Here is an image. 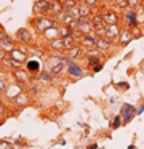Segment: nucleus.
<instances>
[{
	"mask_svg": "<svg viewBox=\"0 0 144 149\" xmlns=\"http://www.w3.org/2000/svg\"><path fill=\"white\" fill-rule=\"evenodd\" d=\"M3 58H6V50H3L0 47V59H3Z\"/></svg>",
	"mask_w": 144,
	"mask_h": 149,
	"instance_id": "nucleus-34",
	"label": "nucleus"
},
{
	"mask_svg": "<svg viewBox=\"0 0 144 149\" xmlns=\"http://www.w3.org/2000/svg\"><path fill=\"white\" fill-rule=\"evenodd\" d=\"M40 68H42V64L37 59H27V61H26V69H27V72L37 74V72L40 71Z\"/></svg>",
	"mask_w": 144,
	"mask_h": 149,
	"instance_id": "nucleus-19",
	"label": "nucleus"
},
{
	"mask_svg": "<svg viewBox=\"0 0 144 149\" xmlns=\"http://www.w3.org/2000/svg\"><path fill=\"white\" fill-rule=\"evenodd\" d=\"M10 56H11L13 59H16V61H19V63H24L26 58H27V52H26L24 48H13L11 52H10Z\"/></svg>",
	"mask_w": 144,
	"mask_h": 149,
	"instance_id": "nucleus-17",
	"label": "nucleus"
},
{
	"mask_svg": "<svg viewBox=\"0 0 144 149\" xmlns=\"http://www.w3.org/2000/svg\"><path fill=\"white\" fill-rule=\"evenodd\" d=\"M143 10H144V3H143Z\"/></svg>",
	"mask_w": 144,
	"mask_h": 149,
	"instance_id": "nucleus-40",
	"label": "nucleus"
},
{
	"mask_svg": "<svg viewBox=\"0 0 144 149\" xmlns=\"http://www.w3.org/2000/svg\"><path fill=\"white\" fill-rule=\"evenodd\" d=\"M67 56H69L70 59H80V58L85 56V52H83L82 47H75V45H74L72 48L67 50Z\"/></svg>",
	"mask_w": 144,
	"mask_h": 149,
	"instance_id": "nucleus-18",
	"label": "nucleus"
},
{
	"mask_svg": "<svg viewBox=\"0 0 144 149\" xmlns=\"http://www.w3.org/2000/svg\"><path fill=\"white\" fill-rule=\"evenodd\" d=\"M67 74L72 75V77H82V75H85V69L80 68L74 59H69V63H67Z\"/></svg>",
	"mask_w": 144,
	"mask_h": 149,
	"instance_id": "nucleus-8",
	"label": "nucleus"
},
{
	"mask_svg": "<svg viewBox=\"0 0 144 149\" xmlns=\"http://www.w3.org/2000/svg\"><path fill=\"white\" fill-rule=\"evenodd\" d=\"M91 21H93V26H95V32H96V31H102V29L107 27V24H106L104 19H102L101 13H93Z\"/></svg>",
	"mask_w": 144,
	"mask_h": 149,
	"instance_id": "nucleus-13",
	"label": "nucleus"
},
{
	"mask_svg": "<svg viewBox=\"0 0 144 149\" xmlns=\"http://www.w3.org/2000/svg\"><path fill=\"white\" fill-rule=\"evenodd\" d=\"M115 87H117V88H122V91H125V90H128V88H130V85H128L127 82H120V84H117Z\"/></svg>",
	"mask_w": 144,
	"mask_h": 149,
	"instance_id": "nucleus-33",
	"label": "nucleus"
},
{
	"mask_svg": "<svg viewBox=\"0 0 144 149\" xmlns=\"http://www.w3.org/2000/svg\"><path fill=\"white\" fill-rule=\"evenodd\" d=\"M114 47V40L107 39V37H98V43H96V48L99 52H109V50Z\"/></svg>",
	"mask_w": 144,
	"mask_h": 149,
	"instance_id": "nucleus-10",
	"label": "nucleus"
},
{
	"mask_svg": "<svg viewBox=\"0 0 144 149\" xmlns=\"http://www.w3.org/2000/svg\"><path fill=\"white\" fill-rule=\"evenodd\" d=\"M131 34H133V39H138V37L141 36V29H139V26H136V27H131Z\"/></svg>",
	"mask_w": 144,
	"mask_h": 149,
	"instance_id": "nucleus-28",
	"label": "nucleus"
},
{
	"mask_svg": "<svg viewBox=\"0 0 144 149\" xmlns=\"http://www.w3.org/2000/svg\"><path fill=\"white\" fill-rule=\"evenodd\" d=\"M80 43L83 47H88V48H96V43H98V36L95 32L91 34H83L80 36Z\"/></svg>",
	"mask_w": 144,
	"mask_h": 149,
	"instance_id": "nucleus-7",
	"label": "nucleus"
},
{
	"mask_svg": "<svg viewBox=\"0 0 144 149\" xmlns=\"http://www.w3.org/2000/svg\"><path fill=\"white\" fill-rule=\"evenodd\" d=\"M88 149H98V144H90Z\"/></svg>",
	"mask_w": 144,
	"mask_h": 149,
	"instance_id": "nucleus-37",
	"label": "nucleus"
},
{
	"mask_svg": "<svg viewBox=\"0 0 144 149\" xmlns=\"http://www.w3.org/2000/svg\"><path fill=\"white\" fill-rule=\"evenodd\" d=\"M77 32H80L83 36V34H91L95 32V26H93V21L91 18H80V19H77V27H75Z\"/></svg>",
	"mask_w": 144,
	"mask_h": 149,
	"instance_id": "nucleus-4",
	"label": "nucleus"
},
{
	"mask_svg": "<svg viewBox=\"0 0 144 149\" xmlns=\"http://www.w3.org/2000/svg\"><path fill=\"white\" fill-rule=\"evenodd\" d=\"M128 2H130L131 8H136V7H141V5H143V0H128Z\"/></svg>",
	"mask_w": 144,
	"mask_h": 149,
	"instance_id": "nucleus-29",
	"label": "nucleus"
},
{
	"mask_svg": "<svg viewBox=\"0 0 144 149\" xmlns=\"http://www.w3.org/2000/svg\"><path fill=\"white\" fill-rule=\"evenodd\" d=\"M82 3H85L86 7H90L93 10V8H98V0H82Z\"/></svg>",
	"mask_w": 144,
	"mask_h": 149,
	"instance_id": "nucleus-27",
	"label": "nucleus"
},
{
	"mask_svg": "<svg viewBox=\"0 0 144 149\" xmlns=\"http://www.w3.org/2000/svg\"><path fill=\"white\" fill-rule=\"evenodd\" d=\"M123 18L127 19V27H128V29L136 27L138 24H139V23H138V11L134 10V8H131V10H125Z\"/></svg>",
	"mask_w": 144,
	"mask_h": 149,
	"instance_id": "nucleus-5",
	"label": "nucleus"
},
{
	"mask_svg": "<svg viewBox=\"0 0 144 149\" xmlns=\"http://www.w3.org/2000/svg\"><path fill=\"white\" fill-rule=\"evenodd\" d=\"M77 5H79L77 0H63V7H64V10H66V11L72 10L74 7H77Z\"/></svg>",
	"mask_w": 144,
	"mask_h": 149,
	"instance_id": "nucleus-22",
	"label": "nucleus"
},
{
	"mask_svg": "<svg viewBox=\"0 0 144 149\" xmlns=\"http://www.w3.org/2000/svg\"><path fill=\"white\" fill-rule=\"evenodd\" d=\"M69 56H53L47 61V72H50L51 75H59L61 72H64L67 63H69Z\"/></svg>",
	"mask_w": 144,
	"mask_h": 149,
	"instance_id": "nucleus-1",
	"label": "nucleus"
},
{
	"mask_svg": "<svg viewBox=\"0 0 144 149\" xmlns=\"http://www.w3.org/2000/svg\"><path fill=\"white\" fill-rule=\"evenodd\" d=\"M130 40H133V34H131V29H122L120 31V36H118V45L125 47Z\"/></svg>",
	"mask_w": 144,
	"mask_h": 149,
	"instance_id": "nucleus-16",
	"label": "nucleus"
},
{
	"mask_svg": "<svg viewBox=\"0 0 144 149\" xmlns=\"http://www.w3.org/2000/svg\"><path fill=\"white\" fill-rule=\"evenodd\" d=\"M64 11V7H63V0H51L50 2V11L48 13L53 15V16H58L59 13Z\"/></svg>",
	"mask_w": 144,
	"mask_h": 149,
	"instance_id": "nucleus-14",
	"label": "nucleus"
},
{
	"mask_svg": "<svg viewBox=\"0 0 144 149\" xmlns=\"http://www.w3.org/2000/svg\"><path fill=\"white\" fill-rule=\"evenodd\" d=\"M0 47H2L3 50H6V52H11V50L15 48V40H13L8 34L3 32V31H0Z\"/></svg>",
	"mask_w": 144,
	"mask_h": 149,
	"instance_id": "nucleus-9",
	"label": "nucleus"
},
{
	"mask_svg": "<svg viewBox=\"0 0 144 149\" xmlns=\"http://www.w3.org/2000/svg\"><path fill=\"white\" fill-rule=\"evenodd\" d=\"M88 64H90V68H95V66H98V64H101V58H99L98 55H95V56H88Z\"/></svg>",
	"mask_w": 144,
	"mask_h": 149,
	"instance_id": "nucleus-23",
	"label": "nucleus"
},
{
	"mask_svg": "<svg viewBox=\"0 0 144 149\" xmlns=\"http://www.w3.org/2000/svg\"><path fill=\"white\" fill-rule=\"evenodd\" d=\"M63 40H64V50H69L74 47V37H66Z\"/></svg>",
	"mask_w": 144,
	"mask_h": 149,
	"instance_id": "nucleus-26",
	"label": "nucleus"
},
{
	"mask_svg": "<svg viewBox=\"0 0 144 149\" xmlns=\"http://www.w3.org/2000/svg\"><path fill=\"white\" fill-rule=\"evenodd\" d=\"M50 48L54 50V52H61V50H64V40L61 39V37L51 39L50 40Z\"/></svg>",
	"mask_w": 144,
	"mask_h": 149,
	"instance_id": "nucleus-21",
	"label": "nucleus"
},
{
	"mask_svg": "<svg viewBox=\"0 0 144 149\" xmlns=\"http://www.w3.org/2000/svg\"><path fill=\"white\" fill-rule=\"evenodd\" d=\"M77 2H79V0H77Z\"/></svg>",
	"mask_w": 144,
	"mask_h": 149,
	"instance_id": "nucleus-41",
	"label": "nucleus"
},
{
	"mask_svg": "<svg viewBox=\"0 0 144 149\" xmlns=\"http://www.w3.org/2000/svg\"><path fill=\"white\" fill-rule=\"evenodd\" d=\"M120 116H122L123 123L127 125V123H130L131 120L134 119V116H138V111H136V107H134L133 104L125 103V104H122V107H120Z\"/></svg>",
	"mask_w": 144,
	"mask_h": 149,
	"instance_id": "nucleus-3",
	"label": "nucleus"
},
{
	"mask_svg": "<svg viewBox=\"0 0 144 149\" xmlns=\"http://www.w3.org/2000/svg\"><path fill=\"white\" fill-rule=\"evenodd\" d=\"M34 13L38 15V16H43L45 13L50 11V0H37L34 3Z\"/></svg>",
	"mask_w": 144,
	"mask_h": 149,
	"instance_id": "nucleus-6",
	"label": "nucleus"
},
{
	"mask_svg": "<svg viewBox=\"0 0 144 149\" xmlns=\"http://www.w3.org/2000/svg\"><path fill=\"white\" fill-rule=\"evenodd\" d=\"M102 69V63L101 64H98V66H95V68H93V72H99Z\"/></svg>",
	"mask_w": 144,
	"mask_h": 149,
	"instance_id": "nucleus-35",
	"label": "nucleus"
},
{
	"mask_svg": "<svg viewBox=\"0 0 144 149\" xmlns=\"http://www.w3.org/2000/svg\"><path fill=\"white\" fill-rule=\"evenodd\" d=\"M122 123H123V120H122V116L118 114V116H115L114 120H112V128H118Z\"/></svg>",
	"mask_w": 144,
	"mask_h": 149,
	"instance_id": "nucleus-24",
	"label": "nucleus"
},
{
	"mask_svg": "<svg viewBox=\"0 0 144 149\" xmlns=\"http://www.w3.org/2000/svg\"><path fill=\"white\" fill-rule=\"evenodd\" d=\"M0 149H13V144H10L8 141H0Z\"/></svg>",
	"mask_w": 144,
	"mask_h": 149,
	"instance_id": "nucleus-32",
	"label": "nucleus"
},
{
	"mask_svg": "<svg viewBox=\"0 0 144 149\" xmlns=\"http://www.w3.org/2000/svg\"><path fill=\"white\" fill-rule=\"evenodd\" d=\"M6 90V80L3 79V75H0V93Z\"/></svg>",
	"mask_w": 144,
	"mask_h": 149,
	"instance_id": "nucleus-30",
	"label": "nucleus"
},
{
	"mask_svg": "<svg viewBox=\"0 0 144 149\" xmlns=\"http://www.w3.org/2000/svg\"><path fill=\"white\" fill-rule=\"evenodd\" d=\"M128 149H136V146H134V144H130V146H128Z\"/></svg>",
	"mask_w": 144,
	"mask_h": 149,
	"instance_id": "nucleus-38",
	"label": "nucleus"
},
{
	"mask_svg": "<svg viewBox=\"0 0 144 149\" xmlns=\"http://www.w3.org/2000/svg\"><path fill=\"white\" fill-rule=\"evenodd\" d=\"M40 80H43V82H50V80H51V74H50V72H43V74L40 75Z\"/></svg>",
	"mask_w": 144,
	"mask_h": 149,
	"instance_id": "nucleus-31",
	"label": "nucleus"
},
{
	"mask_svg": "<svg viewBox=\"0 0 144 149\" xmlns=\"http://www.w3.org/2000/svg\"><path fill=\"white\" fill-rule=\"evenodd\" d=\"M0 66H2V59H0Z\"/></svg>",
	"mask_w": 144,
	"mask_h": 149,
	"instance_id": "nucleus-39",
	"label": "nucleus"
},
{
	"mask_svg": "<svg viewBox=\"0 0 144 149\" xmlns=\"http://www.w3.org/2000/svg\"><path fill=\"white\" fill-rule=\"evenodd\" d=\"M16 37H18L19 42H24V43L32 42V34H31V31L26 29V27H21V29L16 31Z\"/></svg>",
	"mask_w": 144,
	"mask_h": 149,
	"instance_id": "nucleus-15",
	"label": "nucleus"
},
{
	"mask_svg": "<svg viewBox=\"0 0 144 149\" xmlns=\"http://www.w3.org/2000/svg\"><path fill=\"white\" fill-rule=\"evenodd\" d=\"M34 26L38 32L43 34V32H47L48 29H51V27H56L58 21L53 19V18H47V16H37L34 19Z\"/></svg>",
	"mask_w": 144,
	"mask_h": 149,
	"instance_id": "nucleus-2",
	"label": "nucleus"
},
{
	"mask_svg": "<svg viewBox=\"0 0 144 149\" xmlns=\"http://www.w3.org/2000/svg\"><path fill=\"white\" fill-rule=\"evenodd\" d=\"M102 19L106 21V24H117L118 23V15L115 13L114 10H104L101 11Z\"/></svg>",
	"mask_w": 144,
	"mask_h": 149,
	"instance_id": "nucleus-11",
	"label": "nucleus"
},
{
	"mask_svg": "<svg viewBox=\"0 0 144 149\" xmlns=\"http://www.w3.org/2000/svg\"><path fill=\"white\" fill-rule=\"evenodd\" d=\"M115 5H117L118 8H123V10L130 8V2H128V0H115Z\"/></svg>",
	"mask_w": 144,
	"mask_h": 149,
	"instance_id": "nucleus-25",
	"label": "nucleus"
},
{
	"mask_svg": "<svg viewBox=\"0 0 144 149\" xmlns=\"http://www.w3.org/2000/svg\"><path fill=\"white\" fill-rule=\"evenodd\" d=\"M3 111H5V107H3V103H2V101H0V116H2V114H3Z\"/></svg>",
	"mask_w": 144,
	"mask_h": 149,
	"instance_id": "nucleus-36",
	"label": "nucleus"
},
{
	"mask_svg": "<svg viewBox=\"0 0 144 149\" xmlns=\"http://www.w3.org/2000/svg\"><path fill=\"white\" fill-rule=\"evenodd\" d=\"M13 75H15V79L19 82V84H27L31 79H29V74L26 71H21V69H15V72H13Z\"/></svg>",
	"mask_w": 144,
	"mask_h": 149,
	"instance_id": "nucleus-20",
	"label": "nucleus"
},
{
	"mask_svg": "<svg viewBox=\"0 0 144 149\" xmlns=\"http://www.w3.org/2000/svg\"><path fill=\"white\" fill-rule=\"evenodd\" d=\"M120 27H118V23L117 24H107V27H106V37L111 40H115L118 39V36H120Z\"/></svg>",
	"mask_w": 144,
	"mask_h": 149,
	"instance_id": "nucleus-12",
	"label": "nucleus"
}]
</instances>
